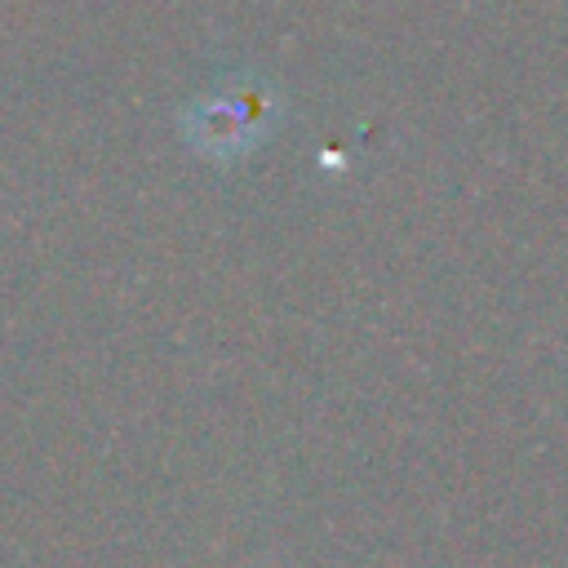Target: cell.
I'll use <instances>...</instances> for the list:
<instances>
[{"instance_id": "cell-1", "label": "cell", "mask_w": 568, "mask_h": 568, "mask_svg": "<svg viewBox=\"0 0 568 568\" xmlns=\"http://www.w3.org/2000/svg\"><path fill=\"white\" fill-rule=\"evenodd\" d=\"M266 115H275V102L262 84H235L222 89L217 98H204L186 111L191 120V138L200 151L213 155H235L244 146H253V138L262 133Z\"/></svg>"}]
</instances>
